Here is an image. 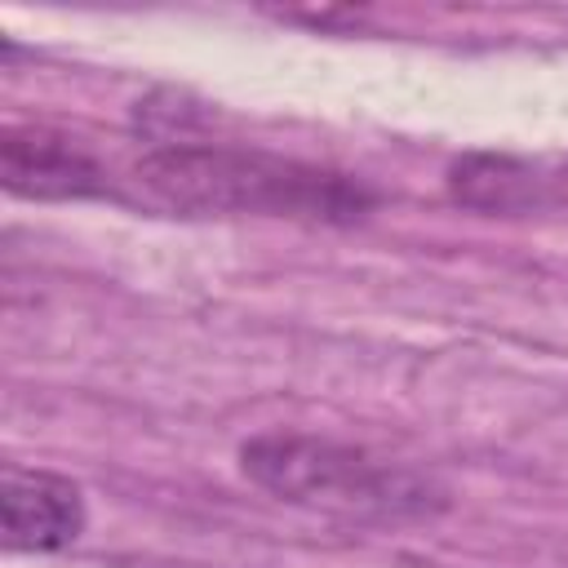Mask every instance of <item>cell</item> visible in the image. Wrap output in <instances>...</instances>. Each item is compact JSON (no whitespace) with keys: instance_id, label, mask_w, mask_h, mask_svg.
<instances>
[{"instance_id":"3","label":"cell","mask_w":568,"mask_h":568,"mask_svg":"<svg viewBox=\"0 0 568 568\" xmlns=\"http://www.w3.org/2000/svg\"><path fill=\"white\" fill-rule=\"evenodd\" d=\"M0 182L18 200H102L115 195L106 164L67 129L4 124Z\"/></svg>"},{"instance_id":"1","label":"cell","mask_w":568,"mask_h":568,"mask_svg":"<svg viewBox=\"0 0 568 568\" xmlns=\"http://www.w3.org/2000/svg\"><path fill=\"white\" fill-rule=\"evenodd\" d=\"M142 195L182 217H302V222H359L377 191L351 173L271 155L257 146L164 138L133 160Z\"/></svg>"},{"instance_id":"5","label":"cell","mask_w":568,"mask_h":568,"mask_svg":"<svg viewBox=\"0 0 568 568\" xmlns=\"http://www.w3.org/2000/svg\"><path fill=\"white\" fill-rule=\"evenodd\" d=\"M448 195L475 213H532L555 200V173L506 155V151H466L448 164Z\"/></svg>"},{"instance_id":"4","label":"cell","mask_w":568,"mask_h":568,"mask_svg":"<svg viewBox=\"0 0 568 568\" xmlns=\"http://www.w3.org/2000/svg\"><path fill=\"white\" fill-rule=\"evenodd\" d=\"M89 524L84 488L71 475L9 462L0 475V537L4 550L53 555L80 541Z\"/></svg>"},{"instance_id":"2","label":"cell","mask_w":568,"mask_h":568,"mask_svg":"<svg viewBox=\"0 0 568 568\" xmlns=\"http://www.w3.org/2000/svg\"><path fill=\"white\" fill-rule=\"evenodd\" d=\"M240 475L275 501L342 519H430L453 501L430 470L311 430L248 435L240 444Z\"/></svg>"}]
</instances>
